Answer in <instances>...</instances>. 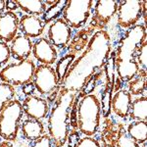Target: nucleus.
<instances>
[{
  "label": "nucleus",
  "instance_id": "f257e3e1",
  "mask_svg": "<svg viewBox=\"0 0 147 147\" xmlns=\"http://www.w3.org/2000/svg\"><path fill=\"white\" fill-rule=\"evenodd\" d=\"M112 49L111 36L105 30H97L91 36L86 48L71 65L65 80L63 89L80 92L99 69L107 62Z\"/></svg>",
  "mask_w": 147,
  "mask_h": 147
},
{
  "label": "nucleus",
  "instance_id": "f03ea898",
  "mask_svg": "<svg viewBox=\"0 0 147 147\" xmlns=\"http://www.w3.org/2000/svg\"><path fill=\"white\" fill-rule=\"evenodd\" d=\"M145 40L146 28L143 25L130 28L120 40L115 53V67L121 82H129L139 73L136 61V51Z\"/></svg>",
  "mask_w": 147,
  "mask_h": 147
},
{
  "label": "nucleus",
  "instance_id": "7ed1b4c3",
  "mask_svg": "<svg viewBox=\"0 0 147 147\" xmlns=\"http://www.w3.org/2000/svg\"><path fill=\"white\" fill-rule=\"evenodd\" d=\"M77 93L61 88L48 116V136L55 147H64L70 134V114Z\"/></svg>",
  "mask_w": 147,
  "mask_h": 147
},
{
  "label": "nucleus",
  "instance_id": "20e7f679",
  "mask_svg": "<svg viewBox=\"0 0 147 147\" xmlns=\"http://www.w3.org/2000/svg\"><path fill=\"white\" fill-rule=\"evenodd\" d=\"M77 127L85 136H92L100 125L101 104L94 94L82 96L77 106Z\"/></svg>",
  "mask_w": 147,
  "mask_h": 147
},
{
  "label": "nucleus",
  "instance_id": "39448f33",
  "mask_svg": "<svg viewBox=\"0 0 147 147\" xmlns=\"http://www.w3.org/2000/svg\"><path fill=\"white\" fill-rule=\"evenodd\" d=\"M23 114L22 103L17 99L7 104L0 113V137L9 142L17 139Z\"/></svg>",
  "mask_w": 147,
  "mask_h": 147
},
{
  "label": "nucleus",
  "instance_id": "423d86ee",
  "mask_svg": "<svg viewBox=\"0 0 147 147\" xmlns=\"http://www.w3.org/2000/svg\"><path fill=\"white\" fill-rule=\"evenodd\" d=\"M35 68L34 62L30 59L9 64L0 71V80L12 86L25 85L32 82Z\"/></svg>",
  "mask_w": 147,
  "mask_h": 147
},
{
  "label": "nucleus",
  "instance_id": "0eeeda50",
  "mask_svg": "<svg viewBox=\"0 0 147 147\" xmlns=\"http://www.w3.org/2000/svg\"><path fill=\"white\" fill-rule=\"evenodd\" d=\"M94 3L91 0H68L62 19L71 28L79 30L85 26Z\"/></svg>",
  "mask_w": 147,
  "mask_h": 147
},
{
  "label": "nucleus",
  "instance_id": "6e6552de",
  "mask_svg": "<svg viewBox=\"0 0 147 147\" xmlns=\"http://www.w3.org/2000/svg\"><path fill=\"white\" fill-rule=\"evenodd\" d=\"M118 24L122 28H132L136 25L142 16L145 18L146 1L125 0L119 1L118 5Z\"/></svg>",
  "mask_w": 147,
  "mask_h": 147
},
{
  "label": "nucleus",
  "instance_id": "1a4fd4ad",
  "mask_svg": "<svg viewBox=\"0 0 147 147\" xmlns=\"http://www.w3.org/2000/svg\"><path fill=\"white\" fill-rule=\"evenodd\" d=\"M32 82L37 90L41 95L49 96L57 89L59 82L55 73V69L51 66L41 65L35 68Z\"/></svg>",
  "mask_w": 147,
  "mask_h": 147
},
{
  "label": "nucleus",
  "instance_id": "9d476101",
  "mask_svg": "<svg viewBox=\"0 0 147 147\" xmlns=\"http://www.w3.org/2000/svg\"><path fill=\"white\" fill-rule=\"evenodd\" d=\"M94 6V14L92 17L91 26L99 30H103L111 19L114 17L118 11L119 1L117 0H99L96 1Z\"/></svg>",
  "mask_w": 147,
  "mask_h": 147
},
{
  "label": "nucleus",
  "instance_id": "9b49d317",
  "mask_svg": "<svg viewBox=\"0 0 147 147\" xmlns=\"http://www.w3.org/2000/svg\"><path fill=\"white\" fill-rule=\"evenodd\" d=\"M72 28L62 18L57 19L48 28V40L55 48L64 49L72 39Z\"/></svg>",
  "mask_w": 147,
  "mask_h": 147
},
{
  "label": "nucleus",
  "instance_id": "f8f14e48",
  "mask_svg": "<svg viewBox=\"0 0 147 147\" xmlns=\"http://www.w3.org/2000/svg\"><path fill=\"white\" fill-rule=\"evenodd\" d=\"M23 111L28 119L41 121L49 114V105L45 99L38 96H27L22 104Z\"/></svg>",
  "mask_w": 147,
  "mask_h": 147
},
{
  "label": "nucleus",
  "instance_id": "ddd939ff",
  "mask_svg": "<svg viewBox=\"0 0 147 147\" xmlns=\"http://www.w3.org/2000/svg\"><path fill=\"white\" fill-rule=\"evenodd\" d=\"M20 20L14 12L7 11L0 15V41L8 44L17 35Z\"/></svg>",
  "mask_w": 147,
  "mask_h": 147
},
{
  "label": "nucleus",
  "instance_id": "4468645a",
  "mask_svg": "<svg viewBox=\"0 0 147 147\" xmlns=\"http://www.w3.org/2000/svg\"><path fill=\"white\" fill-rule=\"evenodd\" d=\"M32 54L41 65L51 66L55 64L58 58L56 48L44 37H40L32 45Z\"/></svg>",
  "mask_w": 147,
  "mask_h": 147
},
{
  "label": "nucleus",
  "instance_id": "2eb2a0df",
  "mask_svg": "<svg viewBox=\"0 0 147 147\" xmlns=\"http://www.w3.org/2000/svg\"><path fill=\"white\" fill-rule=\"evenodd\" d=\"M46 24L43 20L38 17L30 15H24L20 19V27L24 35L30 37V38H35L40 36L44 32Z\"/></svg>",
  "mask_w": 147,
  "mask_h": 147
},
{
  "label": "nucleus",
  "instance_id": "dca6fc26",
  "mask_svg": "<svg viewBox=\"0 0 147 147\" xmlns=\"http://www.w3.org/2000/svg\"><path fill=\"white\" fill-rule=\"evenodd\" d=\"M130 104H131V94L127 89H120L112 97L111 108L118 117L125 119L129 116Z\"/></svg>",
  "mask_w": 147,
  "mask_h": 147
},
{
  "label": "nucleus",
  "instance_id": "f3484780",
  "mask_svg": "<svg viewBox=\"0 0 147 147\" xmlns=\"http://www.w3.org/2000/svg\"><path fill=\"white\" fill-rule=\"evenodd\" d=\"M32 45L34 44H32L30 37L24 34L18 35L12 41L10 46L11 56L18 61L27 60L32 51Z\"/></svg>",
  "mask_w": 147,
  "mask_h": 147
},
{
  "label": "nucleus",
  "instance_id": "a211bd4d",
  "mask_svg": "<svg viewBox=\"0 0 147 147\" xmlns=\"http://www.w3.org/2000/svg\"><path fill=\"white\" fill-rule=\"evenodd\" d=\"M24 137L28 141H35L44 134V127L40 121L27 119L21 127Z\"/></svg>",
  "mask_w": 147,
  "mask_h": 147
},
{
  "label": "nucleus",
  "instance_id": "6ab92c4d",
  "mask_svg": "<svg viewBox=\"0 0 147 147\" xmlns=\"http://www.w3.org/2000/svg\"><path fill=\"white\" fill-rule=\"evenodd\" d=\"M15 2L21 10L27 13V15L35 17L43 16L47 9L45 1L42 0H17Z\"/></svg>",
  "mask_w": 147,
  "mask_h": 147
},
{
  "label": "nucleus",
  "instance_id": "aec40b11",
  "mask_svg": "<svg viewBox=\"0 0 147 147\" xmlns=\"http://www.w3.org/2000/svg\"><path fill=\"white\" fill-rule=\"evenodd\" d=\"M127 136L136 143L144 144L147 138V125L143 121H136L127 127Z\"/></svg>",
  "mask_w": 147,
  "mask_h": 147
},
{
  "label": "nucleus",
  "instance_id": "412c9836",
  "mask_svg": "<svg viewBox=\"0 0 147 147\" xmlns=\"http://www.w3.org/2000/svg\"><path fill=\"white\" fill-rule=\"evenodd\" d=\"M129 116L131 120L146 122L147 116V98L146 96L139 97L131 101Z\"/></svg>",
  "mask_w": 147,
  "mask_h": 147
},
{
  "label": "nucleus",
  "instance_id": "4be33fe9",
  "mask_svg": "<svg viewBox=\"0 0 147 147\" xmlns=\"http://www.w3.org/2000/svg\"><path fill=\"white\" fill-rule=\"evenodd\" d=\"M75 61V54H66L64 55L58 62L56 63V68H55V73L57 76V79H58L59 84H62L65 77L67 75L69 69H70L71 65Z\"/></svg>",
  "mask_w": 147,
  "mask_h": 147
},
{
  "label": "nucleus",
  "instance_id": "5701e85b",
  "mask_svg": "<svg viewBox=\"0 0 147 147\" xmlns=\"http://www.w3.org/2000/svg\"><path fill=\"white\" fill-rule=\"evenodd\" d=\"M67 3H68V0L54 1V3L46 9L45 13L42 16L43 17V22L47 24L56 21L59 16L63 14V11L65 9L66 5H67Z\"/></svg>",
  "mask_w": 147,
  "mask_h": 147
},
{
  "label": "nucleus",
  "instance_id": "b1692460",
  "mask_svg": "<svg viewBox=\"0 0 147 147\" xmlns=\"http://www.w3.org/2000/svg\"><path fill=\"white\" fill-rule=\"evenodd\" d=\"M129 92L134 95H139L146 91V73L139 71L136 77L129 82Z\"/></svg>",
  "mask_w": 147,
  "mask_h": 147
},
{
  "label": "nucleus",
  "instance_id": "393cba45",
  "mask_svg": "<svg viewBox=\"0 0 147 147\" xmlns=\"http://www.w3.org/2000/svg\"><path fill=\"white\" fill-rule=\"evenodd\" d=\"M15 94L16 90L14 86L4 82L0 84V113L9 102L13 100Z\"/></svg>",
  "mask_w": 147,
  "mask_h": 147
},
{
  "label": "nucleus",
  "instance_id": "a878e982",
  "mask_svg": "<svg viewBox=\"0 0 147 147\" xmlns=\"http://www.w3.org/2000/svg\"><path fill=\"white\" fill-rule=\"evenodd\" d=\"M136 61L139 67V71L146 73L147 68V41L143 42L136 51Z\"/></svg>",
  "mask_w": 147,
  "mask_h": 147
},
{
  "label": "nucleus",
  "instance_id": "bb28decb",
  "mask_svg": "<svg viewBox=\"0 0 147 147\" xmlns=\"http://www.w3.org/2000/svg\"><path fill=\"white\" fill-rule=\"evenodd\" d=\"M117 147H140V145L132 140L125 131H121L117 138Z\"/></svg>",
  "mask_w": 147,
  "mask_h": 147
},
{
  "label": "nucleus",
  "instance_id": "cd10ccee",
  "mask_svg": "<svg viewBox=\"0 0 147 147\" xmlns=\"http://www.w3.org/2000/svg\"><path fill=\"white\" fill-rule=\"evenodd\" d=\"M10 57V47L7 43L0 41V69H2L5 64L8 63Z\"/></svg>",
  "mask_w": 147,
  "mask_h": 147
},
{
  "label": "nucleus",
  "instance_id": "c85d7f7f",
  "mask_svg": "<svg viewBox=\"0 0 147 147\" xmlns=\"http://www.w3.org/2000/svg\"><path fill=\"white\" fill-rule=\"evenodd\" d=\"M75 147H101L99 142L91 136H84L80 138Z\"/></svg>",
  "mask_w": 147,
  "mask_h": 147
},
{
  "label": "nucleus",
  "instance_id": "c756f323",
  "mask_svg": "<svg viewBox=\"0 0 147 147\" xmlns=\"http://www.w3.org/2000/svg\"><path fill=\"white\" fill-rule=\"evenodd\" d=\"M52 140L48 134H43L40 138L35 140L32 147H51Z\"/></svg>",
  "mask_w": 147,
  "mask_h": 147
},
{
  "label": "nucleus",
  "instance_id": "7c9ffc66",
  "mask_svg": "<svg viewBox=\"0 0 147 147\" xmlns=\"http://www.w3.org/2000/svg\"><path fill=\"white\" fill-rule=\"evenodd\" d=\"M35 90V87L34 85V82H30L28 84L23 85V92L25 94H27V96H30L34 93V91Z\"/></svg>",
  "mask_w": 147,
  "mask_h": 147
},
{
  "label": "nucleus",
  "instance_id": "2f4dec72",
  "mask_svg": "<svg viewBox=\"0 0 147 147\" xmlns=\"http://www.w3.org/2000/svg\"><path fill=\"white\" fill-rule=\"evenodd\" d=\"M5 8L8 9V11L13 12L14 10L18 9L19 7H18L17 4H16L15 1H11V0H9V1H5Z\"/></svg>",
  "mask_w": 147,
  "mask_h": 147
},
{
  "label": "nucleus",
  "instance_id": "473e14b6",
  "mask_svg": "<svg viewBox=\"0 0 147 147\" xmlns=\"http://www.w3.org/2000/svg\"><path fill=\"white\" fill-rule=\"evenodd\" d=\"M4 9H5V1H3V0H0V15L3 13Z\"/></svg>",
  "mask_w": 147,
  "mask_h": 147
},
{
  "label": "nucleus",
  "instance_id": "72a5a7b5",
  "mask_svg": "<svg viewBox=\"0 0 147 147\" xmlns=\"http://www.w3.org/2000/svg\"><path fill=\"white\" fill-rule=\"evenodd\" d=\"M0 147H13L12 146V144L10 143L9 141H2L1 143H0Z\"/></svg>",
  "mask_w": 147,
  "mask_h": 147
}]
</instances>
